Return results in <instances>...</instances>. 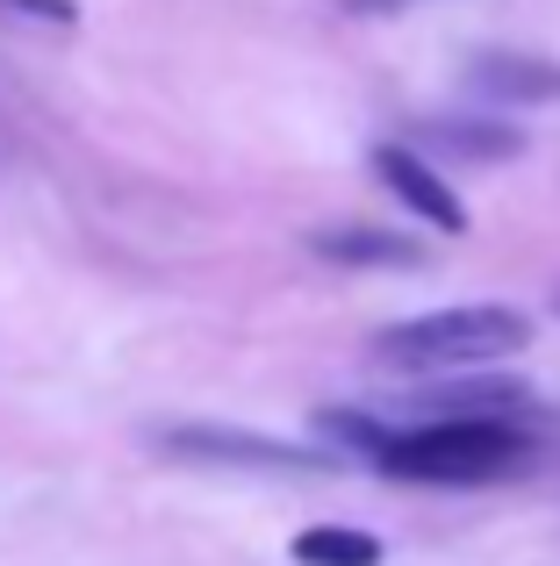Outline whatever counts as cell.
Returning <instances> with one entry per match:
<instances>
[{"mask_svg": "<svg viewBox=\"0 0 560 566\" xmlns=\"http://www.w3.org/2000/svg\"><path fill=\"white\" fill-rule=\"evenodd\" d=\"M374 467L388 481L481 488V481H510V473L532 467V438L510 416H446V423H424V430H395Z\"/></svg>", "mask_w": 560, "mask_h": 566, "instance_id": "cell-1", "label": "cell"}, {"mask_svg": "<svg viewBox=\"0 0 560 566\" xmlns=\"http://www.w3.org/2000/svg\"><path fill=\"white\" fill-rule=\"evenodd\" d=\"M532 345V316L510 302H460V308H432V316L388 323L374 337V359L395 374H460V366H489Z\"/></svg>", "mask_w": 560, "mask_h": 566, "instance_id": "cell-2", "label": "cell"}, {"mask_svg": "<svg viewBox=\"0 0 560 566\" xmlns=\"http://www.w3.org/2000/svg\"><path fill=\"white\" fill-rule=\"evenodd\" d=\"M374 172H381V187H388L417 222H432V230H446V237H467V201L446 187V172H438L417 144H381Z\"/></svg>", "mask_w": 560, "mask_h": 566, "instance_id": "cell-3", "label": "cell"}, {"mask_svg": "<svg viewBox=\"0 0 560 566\" xmlns=\"http://www.w3.org/2000/svg\"><path fill=\"white\" fill-rule=\"evenodd\" d=\"M166 452H180V459H216V467H273V473H294V467H323V459H309L302 444L252 438V430H209V423L166 430Z\"/></svg>", "mask_w": 560, "mask_h": 566, "instance_id": "cell-4", "label": "cell"}, {"mask_svg": "<svg viewBox=\"0 0 560 566\" xmlns=\"http://www.w3.org/2000/svg\"><path fill=\"white\" fill-rule=\"evenodd\" d=\"M467 86L496 108H539V101H560V65L532 51H481L467 65Z\"/></svg>", "mask_w": 560, "mask_h": 566, "instance_id": "cell-5", "label": "cell"}, {"mask_svg": "<svg viewBox=\"0 0 560 566\" xmlns=\"http://www.w3.org/2000/svg\"><path fill=\"white\" fill-rule=\"evenodd\" d=\"M417 144L446 158H475V166H504V158L525 151V129L504 123V115H446V123H424Z\"/></svg>", "mask_w": 560, "mask_h": 566, "instance_id": "cell-6", "label": "cell"}, {"mask_svg": "<svg viewBox=\"0 0 560 566\" xmlns=\"http://www.w3.org/2000/svg\"><path fill=\"white\" fill-rule=\"evenodd\" d=\"M309 251L331 265H417L424 251L403 230H374V222H331V230H309Z\"/></svg>", "mask_w": 560, "mask_h": 566, "instance_id": "cell-7", "label": "cell"}, {"mask_svg": "<svg viewBox=\"0 0 560 566\" xmlns=\"http://www.w3.org/2000/svg\"><path fill=\"white\" fill-rule=\"evenodd\" d=\"M302 566H381V538L374 531H345V524H317L294 538Z\"/></svg>", "mask_w": 560, "mask_h": 566, "instance_id": "cell-8", "label": "cell"}, {"mask_svg": "<svg viewBox=\"0 0 560 566\" xmlns=\"http://www.w3.org/2000/svg\"><path fill=\"white\" fill-rule=\"evenodd\" d=\"M317 423H323V438L352 444V452H366V459H381V452H388V438H395V430H381L374 416H352V409H323Z\"/></svg>", "mask_w": 560, "mask_h": 566, "instance_id": "cell-9", "label": "cell"}, {"mask_svg": "<svg viewBox=\"0 0 560 566\" xmlns=\"http://www.w3.org/2000/svg\"><path fill=\"white\" fill-rule=\"evenodd\" d=\"M0 8L29 14V22H51V29H72V22H80V0H0Z\"/></svg>", "mask_w": 560, "mask_h": 566, "instance_id": "cell-10", "label": "cell"}]
</instances>
